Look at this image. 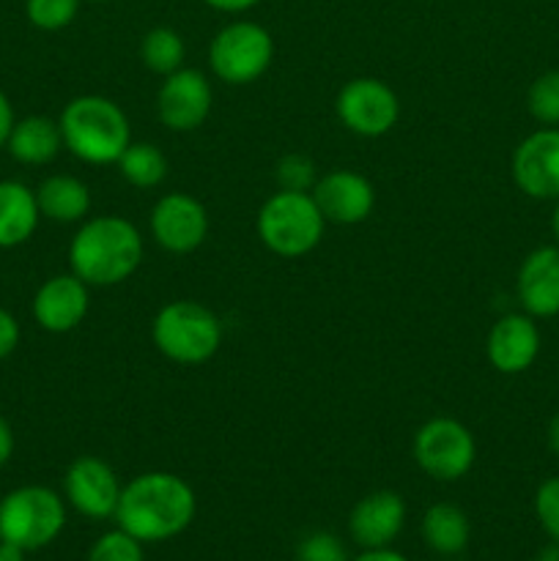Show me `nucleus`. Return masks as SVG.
Returning a JSON list of instances; mask_svg holds the SVG:
<instances>
[{"label":"nucleus","mask_w":559,"mask_h":561,"mask_svg":"<svg viewBox=\"0 0 559 561\" xmlns=\"http://www.w3.org/2000/svg\"><path fill=\"white\" fill-rule=\"evenodd\" d=\"M422 540L438 557H455V553L466 551L471 537L469 518L458 504L438 502L425 510L422 515Z\"/></svg>","instance_id":"4be33fe9"},{"label":"nucleus","mask_w":559,"mask_h":561,"mask_svg":"<svg viewBox=\"0 0 559 561\" xmlns=\"http://www.w3.org/2000/svg\"><path fill=\"white\" fill-rule=\"evenodd\" d=\"M515 294L526 316H559V244L537 247L521 261Z\"/></svg>","instance_id":"a211bd4d"},{"label":"nucleus","mask_w":559,"mask_h":561,"mask_svg":"<svg viewBox=\"0 0 559 561\" xmlns=\"http://www.w3.org/2000/svg\"><path fill=\"white\" fill-rule=\"evenodd\" d=\"M88 561H146L142 557V542L126 535L124 529L107 531L99 537L88 551Z\"/></svg>","instance_id":"cd10ccee"},{"label":"nucleus","mask_w":559,"mask_h":561,"mask_svg":"<svg viewBox=\"0 0 559 561\" xmlns=\"http://www.w3.org/2000/svg\"><path fill=\"white\" fill-rule=\"evenodd\" d=\"M340 124L360 137H384L400 118L398 93L376 77H356L334 99Z\"/></svg>","instance_id":"1a4fd4ad"},{"label":"nucleus","mask_w":559,"mask_h":561,"mask_svg":"<svg viewBox=\"0 0 559 561\" xmlns=\"http://www.w3.org/2000/svg\"><path fill=\"white\" fill-rule=\"evenodd\" d=\"M25 553L20 546H14V542H5L0 540V561H25Z\"/></svg>","instance_id":"c9c22d12"},{"label":"nucleus","mask_w":559,"mask_h":561,"mask_svg":"<svg viewBox=\"0 0 559 561\" xmlns=\"http://www.w3.org/2000/svg\"><path fill=\"white\" fill-rule=\"evenodd\" d=\"M411 455L431 480L455 482L475 466L477 442L464 422L453 416H433L414 433Z\"/></svg>","instance_id":"6e6552de"},{"label":"nucleus","mask_w":559,"mask_h":561,"mask_svg":"<svg viewBox=\"0 0 559 561\" xmlns=\"http://www.w3.org/2000/svg\"><path fill=\"white\" fill-rule=\"evenodd\" d=\"M91 294L77 274H55L33 296V321L49 334L75 332L88 316Z\"/></svg>","instance_id":"dca6fc26"},{"label":"nucleus","mask_w":559,"mask_h":561,"mask_svg":"<svg viewBox=\"0 0 559 561\" xmlns=\"http://www.w3.org/2000/svg\"><path fill=\"white\" fill-rule=\"evenodd\" d=\"M214 107V91L208 77L201 69H186L168 75L157 91L159 124L170 131H195L208 121Z\"/></svg>","instance_id":"9d476101"},{"label":"nucleus","mask_w":559,"mask_h":561,"mask_svg":"<svg viewBox=\"0 0 559 561\" xmlns=\"http://www.w3.org/2000/svg\"><path fill=\"white\" fill-rule=\"evenodd\" d=\"M258 239L280 257H305L321 244L327 219L310 192L277 190L255 219Z\"/></svg>","instance_id":"20e7f679"},{"label":"nucleus","mask_w":559,"mask_h":561,"mask_svg":"<svg viewBox=\"0 0 559 561\" xmlns=\"http://www.w3.org/2000/svg\"><path fill=\"white\" fill-rule=\"evenodd\" d=\"M38 219L36 190L22 181H0V250L25 244L36 233Z\"/></svg>","instance_id":"6ab92c4d"},{"label":"nucleus","mask_w":559,"mask_h":561,"mask_svg":"<svg viewBox=\"0 0 559 561\" xmlns=\"http://www.w3.org/2000/svg\"><path fill=\"white\" fill-rule=\"evenodd\" d=\"M208 9L223 11V14H244V11L255 9L261 0H203Z\"/></svg>","instance_id":"473e14b6"},{"label":"nucleus","mask_w":559,"mask_h":561,"mask_svg":"<svg viewBox=\"0 0 559 561\" xmlns=\"http://www.w3.org/2000/svg\"><path fill=\"white\" fill-rule=\"evenodd\" d=\"M82 0H25L27 22L38 31H64L80 14Z\"/></svg>","instance_id":"a878e982"},{"label":"nucleus","mask_w":559,"mask_h":561,"mask_svg":"<svg viewBox=\"0 0 559 561\" xmlns=\"http://www.w3.org/2000/svg\"><path fill=\"white\" fill-rule=\"evenodd\" d=\"M274 179H277L280 190L288 192H312L318 181V168L310 157L305 153H288L274 168Z\"/></svg>","instance_id":"bb28decb"},{"label":"nucleus","mask_w":559,"mask_h":561,"mask_svg":"<svg viewBox=\"0 0 559 561\" xmlns=\"http://www.w3.org/2000/svg\"><path fill=\"white\" fill-rule=\"evenodd\" d=\"M11 455H14V433H11L9 422L0 416V469L9 463Z\"/></svg>","instance_id":"72a5a7b5"},{"label":"nucleus","mask_w":559,"mask_h":561,"mask_svg":"<svg viewBox=\"0 0 559 561\" xmlns=\"http://www.w3.org/2000/svg\"><path fill=\"white\" fill-rule=\"evenodd\" d=\"M64 148L85 164H115L132 142L129 118L107 96L71 99L58 118Z\"/></svg>","instance_id":"7ed1b4c3"},{"label":"nucleus","mask_w":559,"mask_h":561,"mask_svg":"<svg viewBox=\"0 0 559 561\" xmlns=\"http://www.w3.org/2000/svg\"><path fill=\"white\" fill-rule=\"evenodd\" d=\"M546 442H548V449H551V453L559 458V411L551 416V422H548Z\"/></svg>","instance_id":"e433bc0d"},{"label":"nucleus","mask_w":559,"mask_h":561,"mask_svg":"<svg viewBox=\"0 0 559 561\" xmlns=\"http://www.w3.org/2000/svg\"><path fill=\"white\" fill-rule=\"evenodd\" d=\"M195 513L197 499L190 482L170 471H148L126 482L115 520L135 540L164 542L190 529Z\"/></svg>","instance_id":"f257e3e1"},{"label":"nucleus","mask_w":559,"mask_h":561,"mask_svg":"<svg viewBox=\"0 0 559 561\" xmlns=\"http://www.w3.org/2000/svg\"><path fill=\"white\" fill-rule=\"evenodd\" d=\"M142 252L146 244L135 222L118 214H102L82 219L71 236L69 266L88 288H113L140 268Z\"/></svg>","instance_id":"f03ea898"},{"label":"nucleus","mask_w":559,"mask_h":561,"mask_svg":"<svg viewBox=\"0 0 559 561\" xmlns=\"http://www.w3.org/2000/svg\"><path fill=\"white\" fill-rule=\"evenodd\" d=\"M535 561H559V542H551V546L540 548Z\"/></svg>","instance_id":"4c0bfd02"},{"label":"nucleus","mask_w":559,"mask_h":561,"mask_svg":"<svg viewBox=\"0 0 559 561\" xmlns=\"http://www.w3.org/2000/svg\"><path fill=\"white\" fill-rule=\"evenodd\" d=\"M186 44L179 31L168 25L151 27L146 36L140 38V60L148 71L159 77H168L184 66Z\"/></svg>","instance_id":"b1692460"},{"label":"nucleus","mask_w":559,"mask_h":561,"mask_svg":"<svg viewBox=\"0 0 559 561\" xmlns=\"http://www.w3.org/2000/svg\"><path fill=\"white\" fill-rule=\"evenodd\" d=\"M351 561H409V559L400 557V553H395V551H389V548H373V551L360 553V557L351 559Z\"/></svg>","instance_id":"f704fd0d"},{"label":"nucleus","mask_w":559,"mask_h":561,"mask_svg":"<svg viewBox=\"0 0 559 561\" xmlns=\"http://www.w3.org/2000/svg\"><path fill=\"white\" fill-rule=\"evenodd\" d=\"M515 186L535 201L559 197V126H543L518 142L510 159Z\"/></svg>","instance_id":"f8f14e48"},{"label":"nucleus","mask_w":559,"mask_h":561,"mask_svg":"<svg viewBox=\"0 0 559 561\" xmlns=\"http://www.w3.org/2000/svg\"><path fill=\"white\" fill-rule=\"evenodd\" d=\"M312 201L321 208L323 219L334 225H360L365 222L376 206V190L370 181L356 170H329L318 175L312 186Z\"/></svg>","instance_id":"4468645a"},{"label":"nucleus","mask_w":559,"mask_h":561,"mask_svg":"<svg viewBox=\"0 0 559 561\" xmlns=\"http://www.w3.org/2000/svg\"><path fill=\"white\" fill-rule=\"evenodd\" d=\"M296 561H349L340 537L329 531H312L296 548Z\"/></svg>","instance_id":"c756f323"},{"label":"nucleus","mask_w":559,"mask_h":561,"mask_svg":"<svg viewBox=\"0 0 559 561\" xmlns=\"http://www.w3.org/2000/svg\"><path fill=\"white\" fill-rule=\"evenodd\" d=\"M14 124H16L14 107H11L9 96L0 91V148H5V142H9V135L11 129H14Z\"/></svg>","instance_id":"2f4dec72"},{"label":"nucleus","mask_w":559,"mask_h":561,"mask_svg":"<svg viewBox=\"0 0 559 561\" xmlns=\"http://www.w3.org/2000/svg\"><path fill=\"white\" fill-rule=\"evenodd\" d=\"M274 58V38L252 20H233L219 27L208 44V66L228 85H250L261 80Z\"/></svg>","instance_id":"0eeeda50"},{"label":"nucleus","mask_w":559,"mask_h":561,"mask_svg":"<svg viewBox=\"0 0 559 561\" xmlns=\"http://www.w3.org/2000/svg\"><path fill=\"white\" fill-rule=\"evenodd\" d=\"M66 526V504L53 488L22 485L0 499V540L22 551H38L58 540Z\"/></svg>","instance_id":"423d86ee"},{"label":"nucleus","mask_w":559,"mask_h":561,"mask_svg":"<svg viewBox=\"0 0 559 561\" xmlns=\"http://www.w3.org/2000/svg\"><path fill=\"white\" fill-rule=\"evenodd\" d=\"M526 107L532 118L543 126H559V69L537 77L526 93Z\"/></svg>","instance_id":"393cba45"},{"label":"nucleus","mask_w":559,"mask_h":561,"mask_svg":"<svg viewBox=\"0 0 559 561\" xmlns=\"http://www.w3.org/2000/svg\"><path fill=\"white\" fill-rule=\"evenodd\" d=\"M5 148L22 164L53 162L60 153V148H64L58 121L47 118V115H27V118H20L14 124V129H11Z\"/></svg>","instance_id":"412c9836"},{"label":"nucleus","mask_w":559,"mask_h":561,"mask_svg":"<svg viewBox=\"0 0 559 561\" xmlns=\"http://www.w3.org/2000/svg\"><path fill=\"white\" fill-rule=\"evenodd\" d=\"M36 203L42 217L60 225H75L88 219V211H91V190H88L85 181L75 179V175L55 173L38 184Z\"/></svg>","instance_id":"aec40b11"},{"label":"nucleus","mask_w":559,"mask_h":561,"mask_svg":"<svg viewBox=\"0 0 559 561\" xmlns=\"http://www.w3.org/2000/svg\"><path fill=\"white\" fill-rule=\"evenodd\" d=\"M121 491H124V485L118 482V474L113 471V466L104 463L96 455H80V458L71 460V466L66 469V502H69L77 513L85 515V518H115Z\"/></svg>","instance_id":"ddd939ff"},{"label":"nucleus","mask_w":559,"mask_h":561,"mask_svg":"<svg viewBox=\"0 0 559 561\" xmlns=\"http://www.w3.org/2000/svg\"><path fill=\"white\" fill-rule=\"evenodd\" d=\"M159 354L175 365H203L223 345V323L217 312L192 299L164 305L151 323Z\"/></svg>","instance_id":"39448f33"},{"label":"nucleus","mask_w":559,"mask_h":561,"mask_svg":"<svg viewBox=\"0 0 559 561\" xmlns=\"http://www.w3.org/2000/svg\"><path fill=\"white\" fill-rule=\"evenodd\" d=\"M16 345H20V323L9 310L0 307V362L14 354Z\"/></svg>","instance_id":"7c9ffc66"},{"label":"nucleus","mask_w":559,"mask_h":561,"mask_svg":"<svg viewBox=\"0 0 559 561\" xmlns=\"http://www.w3.org/2000/svg\"><path fill=\"white\" fill-rule=\"evenodd\" d=\"M153 241L170 255L195 252L208 236V211L186 192H168L159 197L148 217Z\"/></svg>","instance_id":"9b49d317"},{"label":"nucleus","mask_w":559,"mask_h":561,"mask_svg":"<svg viewBox=\"0 0 559 561\" xmlns=\"http://www.w3.org/2000/svg\"><path fill=\"white\" fill-rule=\"evenodd\" d=\"M115 164L121 179L135 190H157L168 179V157L153 142H129Z\"/></svg>","instance_id":"5701e85b"},{"label":"nucleus","mask_w":559,"mask_h":561,"mask_svg":"<svg viewBox=\"0 0 559 561\" xmlns=\"http://www.w3.org/2000/svg\"><path fill=\"white\" fill-rule=\"evenodd\" d=\"M406 524V502L395 491H376L367 493L365 499L354 504L349 515L351 540L362 551L373 548H389Z\"/></svg>","instance_id":"f3484780"},{"label":"nucleus","mask_w":559,"mask_h":561,"mask_svg":"<svg viewBox=\"0 0 559 561\" xmlns=\"http://www.w3.org/2000/svg\"><path fill=\"white\" fill-rule=\"evenodd\" d=\"M554 203H557V206H554V214H551V230H554V239H557L559 244V197Z\"/></svg>","instance_id":"58836bf2"},{"label":"nucleus","mask_w":559,"mask_h":561,"mask_svg":"<svg viewBox=\"0 0 559 561\" xmlns=\"http://www.w3.org/2000/svg\"><path fill=\"white\" fill-rule=\"evenodd\" d=\"M540 354V329L526 312H507L491 327L486 340V356L502 376H518L535 365Z\"/></svg>","instance_id":"2eb2a0df"},{"label":"nucleus","mask_w":559,"mask_h":561,"mask_svg":"<svg viewBox=\"0 0 559 561\" xmlns=\"http://www.w3.org/2000/svg\"><path fill=\"white\" fill-rule=\"evenodd\" d=\"M535 515L540 520L543 531L559 542V477L543 482L535 493Z\"/></svg>","instance_id":"c85d7f7f"},{"label":"nucleus","mask_w":559,"mask_h":561,"mask_svg":"<svg viewBox=\"0 0 559 561\" xmlns=\"http://www.w3.org/2000/svg\"><path fill=\"white\" fill-rule=\"evenodd\" d=\"M91 3H102V0H91Z\"/></svg>","instance_id":"ea45409f"}]
</instances>
